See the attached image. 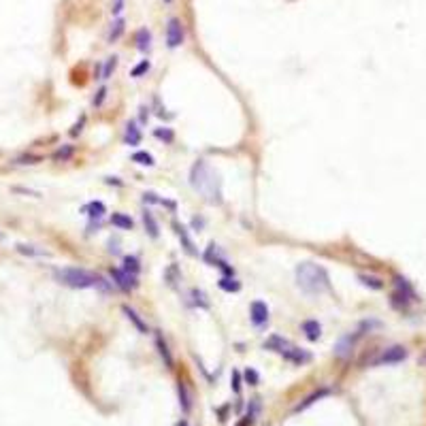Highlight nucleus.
Here are the masks:
<instances>
[{
	"label": "nucleus",
	"instance_id": "nucleus-23",
	"mask_svg": "<svg viewBox=\"0 0 426 426\" xmlns=\"http://www.w3.org/2000/svg\"><path fill=\"white\" fill-rule=\"evenodd\" d=\"M143 224H145L147 233H149L153 239L158 237V224H156V220H153V216H151L149 211H145V213H143Z\"/></svg>",
	"mask_w": 426,
	"mask_h": 426
},
{
	"label": "nucleus",
	"instance_id": "nucleus-28",
	"mask_svg": "<svg viewBox=\"0 0 426 426\" xmlns=\"http://www.w3.org/2000/svg\"><path fill=\"white\" fill-rule=\"evenodd\" d=\"M149 66H151V64H149V60H143V62H141V64H137V66L130 70V77L139 79V77L143 75V73H147V70H149Z\"/></svg>",
	"mask_w": 426,
	"mask_h": 426
},
{
	"label": "nucleus",
	"instance_id": "nucleus-37",
	"mask_svg": "<svg viewBox=\"0 0 426 426\" xmlns=\"http://www.w3.org/2000/svg\"><path fill=\"white\" fill-rule=\"evenodd\" d=\"M179 426H188V424H186V422H181V424H179Z\"/></svg>",
	"mask_w": 426,
	"mask_h": 426
},
{
	"label": "nucleus",
	"instance_id": "nucleus-3",
	"mask_svg": "<svg viewBox=\"0 0 426 426\" xmlns=\"http://www.w3.org/2000/svg\"><path fill=\"white\" fill-rule=\"evenodd\" d=\"M55 279L62 286L75 288V290H85V288H94L101 286V277L92 271H85V268H77V266H64V268H55Z\"/></svg>",
	"mask_w": 426,
	"mask_h": 426
},
{
	"label": "nucleus",
	"instance_id": "nucleus-14",
	"mask_svg": "<svg viewBox=\"0 0 426 426\" xmlns=\"http://www.w3.org/2000/svg\"><path fill=\"white\" fill-rule=\"evenodd\" d=\"M149 47H151V32L147 28H141L137 32V49L145 53V51H149Z\"/></svg>",
	"mask_w": 426,
	"mask_h": 426
},
{
	"label": "nucleus",
	"instance_id": "nucleus-19",
	"mask_svg": "<svg viewBox=\"0 0 426 426\" xmlns=\"http://www.w3.org/2000/svg\"><path fill=\"white\" fill-rule=\"evenodd\" d=\"M394 283H396V290H399V292L407 294V296L411 298V301H418V296H416L414 288H411V283H409L407 279H403V277H396V279H394Z\"/></svg>",
	"mask_w": 426,
	"mask_h": 426
},
{
	"label": "nucleus",
	"instance_id": "nucleus-32",
	"mask_svg": "<svg viewBox=\"0 0 426 426\" xmlns=\"http://www.w3.org/2000/svg\"><path fill=\"white\" fill-rule=\"evenodd\" d=\"M245 379H247L249 386H256V383H258V373H256L254 369H247V371H245Z\"/></svg>",
	"mask_w": 426,
	"mask_h": 426
},
{
	"label": "nucleus",
	"instance_id": "nucleus-9",
	"mask_svg": "<svg viewBox=\"0 0 426 426\" xmlns=\"http://www.w3.org/2000/svg\"><path fill=\"white\" fill-rule=\"evenodd\" d=\"M156 347H158V354H160V358L164 360V364H166V369H170L173 366V356H170V350H168V345H166V341H164V337H162V333L158 331L156 333Z\"/></svg>",
	"mask_w": 426,
	"mask_h": 426
},
{
	"label": "nucleus",
	"instance_id": "nucleus-36",
	"mask_svg": "<svg viewBox=\"0 0 426 426\" xmlns=\"http://www.w3.org/2000/svg\"><path fill=\"white\" fill-rule=\"evenodd\" d=\"M122 7H124V0H115V5H113L111 13H113V15H118V13L122 11Z\"/></svg>",
	"mask_w": 426,
	"mask_h": 426
},
{
	"label": "nucleus",
	"instance_id": "nucleus-38",
	"mask_svg": "<svg viewBox=\"0 0 426 426\" xmlns=\"http://www.w3.org/2000/svg\"><path fill=\"white\" fill-rule=\"evenodd\" d=\"M164 3H170V0H164Z\"/></svg>",
	"mask_w": 426,
	"mask_h": 426
},
{
	"label": "nucleus",
	"instance_id": "nucleus-27",
	"mask_svg": "<svg viewBox=\"0 0 426 426\" xmlns=\"http://www.w3.org/2000/svg\"><path fill=\"white\" fill-rule=\"evenodd\" d=\"M115 68H118V58H115V55H113V58H107V62H105V66H103V77H101V79H109Z\"/></svg>",
	"mask_w": 426,
	"mask_h": 426
},
{
	"label": "nucleus",
	"instance_id": "nucleus-7",
	"mask_svg": "<svg viewBox=\"0 0 426 426\" xmlns=\"http://www.w3.org/2000/svg\"><path fill=\"white\" fill-rule=\"evenodd\" d=\"M111 277L113 281H115V286H120L124 292H130L139 286V281H137V275H130V273H126L122 271V268H113L111 271Z\"/></svg>",
	"mask_w": 426,
	"mask_h": 426
},
{
	"label": "nucleus",
	"instance_id": "nucleus-25",
	"mask_svg": "<svg viewBox=\"0 0 426 426\" xmlns=\"http://www.w3.org/2000/svg\"><path fill=\"white\" fill-rule=\"evenodd\" d=\"M132 162L143 164V166H153V164H156V162H153V156L147 153V151H137V153L132 156Z\"/></svg>",
	"mask_w": 426,
	"mask_h": 426
},
{
	"label": "nucleus",
	"instance_id": "nucleus-10",
	"mask_svg": "<svg viewBox=\"0 0 426 426\" xmlns=\"http://www.w3.org/2000/svg\"><path fill=\"white\" fill-rule=\"evenodd\" d=\"M124 143H126V145H130V147H134V145H139V143H141V130L137 128V124H134V122H128V124H126Z\"/></svg>",
	"mask_w": 426,
	"mask_h": 426
},
{
	"label": "nucleus",
	"instance_id": "nucleus-12",
	"mask_svg": "<svg viewBox=\"0 0 426 426\" xmlns=\"http://www.w3.org/2000/svg\"><path fill=\"white\" fill-rule=\"evenodd\" d=\"M354 339L356 337H352V335H347V337H343L337 343V347H335V354L339 358H345V356H350V352H352V347H354Z\"/></svg>",
	"mask_w": 426,
	"mask_h": 426
},
{
	"label": "nucleus",
	"instance_id": "nucleus-2",
	"mask_svg": "<svg viewBox=\"0 0 426 426\" xmlns=\"http://www.w3.org/2000/svg\"><path fill=\"white\" fill-rule=\"evenodd\" d=\"M296 283L307 294H322L331 288L328 273L314 262H303L296 266Z\"/></svg>",
	"mask_w": 426,
	"mask_h": 426
},
{
	"label": "nucleus",
	"instance_id": "nucleus-21",
	"mask_svg": "<svg viewBox=\"0 0 426 426\" xmlns=\"http://www.w3.org/2000/svg\"><path fill=\"white\" fill-rule=\"evenodd\" d=\"M85 211H88V216H90V218H101L103 213L107 211V207H105V203H101V201H92L88 207H85Z\"/></svg>",
	"mask_w": 426,
	"mask_h": 426
},
{
	"label": "nucleus",
	"instance_id": "nucleus-24",
	"mask_svg": "<svg viewBox=\"0 0 426 426\" xmlns=\"http://www.w3.org/2000/svg\"><path fill=\"white\" fill-rule=\"evenodd\" d=\"M218 286L224 290V292H239V288H241V283L237 281V279H230V277H222L220 279V283Z\"/></svg>",
	"mask_w": 426,
	"mask_h": 426
},
{
	"label": "nucleus",
	"instance_id": "nucleus-4",
	"mask_svg": "<svg viewBox=\"0 0 426 426\" xmlns=\"http://www.w3.org/2000/svg\"><path fill=\"white\" fill-rule=\"evenodd\" d=\"M264 347H266V350H271V352H275V354H279V356H283L286 360H290V362H294V364H305V362L311 360V354L303 352L301 347H296L294 343H290L288 339H283V337H279V335H273V337L264 343Z\"/></svg>",
	"mask_w": 426,
	"mask_h": 426
},
{
	"label": "nucleus",
	"instance_id": "nucleus-20",
	"mask_svg": "<svg viewBox=\"0 0 426 426\" xmlns=\"http://www.w3.org/2000/svg\"><path fill=\"white\" fill-rule=\"evenodd\" d=\"M124 26H126V22L124 20H115L111 24V30H109V36H107V41L109 43H115L122 34H124Z\"/></svg>",
	"mask_w": 426,
	"mask_h": 426
},
{
	"label": "nucleus",
	"instance_id": "nucleus-15",
	"mask_svg": "<svg viewBox=\"0 0 426 426\" xmlns=\"http://www.w3.org/2000/svg\"><path fill=\"white\" fill-rule=\"evenodd\" d=\"M122 311H124V314H126V318H128V320H130V322H132V324L137 326V328H139V333H143V335L147 333V326H145V322H143V320H141V318H139V314H137V311H134V309H130V307H128V305H124V307H122Z\"/></svg>",
	"mask_w": 426,
	"mask_h": 426
},
{
	"label": "nucleus",
	"instance_id": "nucleus-35",
	"mask_svg": "<svg viewBox=\"0 0 426 426\" xmlns=\"http://www.w3.org/2000/svg\"><path fill=\"white\" fill-rule=\"evenodd\" d=\"M192 296L196 298V305H201V307H207V301H205V294L201 290H192Z\"/></svg>",
	"mask_w": 426,
	"mask_h": 426
},
{
	"label": "nucleus",
	"instance_id": "nucleus-33",
	"mask_svg": "<svg viewBox=\"0 0 426 426\" xmlns=\"http://www.w3.org/2000/svg\"><path fill=\"white\" fill-rule=\"evenodd\" d=\"M105 96H107V88H101V90L96 92V96H94V105H96V107H101L103 101H105Z\"/></svg>",
	"mask_w": 426,
	"mask_h": 426
},
{
	"label": "nucleus",
	"instance_id": "nucleus-30",
	"mask_svg": "<svg viewBox=\"0 0 426 426\" xmlns=\"http://www.w3.org/2000/svg\"><path fill=\"white\" fill-rule=\"evenodd\" d=\"M153 134L158 137V139H162V141H166V143H170V141H173V132H170L168 128H164V130H160V128H158V130H156Z\"/></svg>",
	"mask_w": 426,
	"mask_h": 426
},
{
	"label": "nucleus",
	"instance_id": "nucleus-29",
	"mask_svg": "<svg viewBox=\"0 0 426 426\" xmlns=\"http://www.w3.org/2000/svg\"><path fill=\"white\" fill-rule=\"evenodd\" d=\"M70 153H73V147L66 145V147H62V149L55 151V153H53V158H55V160H66V158H70Z\"/></svg>",
	"mask_w": 426,
	"mask_h": 426
},
{
	"label": "nucleus",
	"instance_id": "nucleus-34",
	"mask_svg": "<svg viewBox=\"0 0 426 426\" xmlns=\"http://www.w3.org/2000/svg\"><path fill=\"white\" fill-rule=\"evenodd\" d=\"M233 390L239 394L241 392V373L239 371H233Z\"/></svg>",
	"mask_w": 426,
	"mask_h": 426
},
{
	"label": "nucleus",
	"instance_id": "nucleus-11",
	"mask_svg": "<svg viewBox=\"0 0 426 426\" xmlns=\"http://www.w3.org/2000/svg\"><path fill=\"white\" fill-rule=\"evenodd\" d=\"M303 333L309 341H318L320 335H322V326H320L318 320H305L303 322Z\"/></svg>",
	"mask_w": 426,
	"mask_h": 426
},
{
	"label": "nucleus",
	"instance_id": "nucleus-26",
	"mask_svg": "<svg viewBox=\"0 0 426 426\" xmlns=\"http://www.w3.org/2000/svg\"><path fill=\"white\" fill-rule=\"evenodd\" d=\"M358 279L364 283V286L373 288V290H381L383 288V281L379 277H373V275H358Z\"/></svg>",
	"mask_w": 426,
	"mask_h": 426
},
{
	"label": "nucleus",
	"instance_id": "nucleus-17",
	"mask_svg": "<svg viewBox=\"0 0 426 426\" xmlns=\"http://www.w3.org/2000/svg\"><path fill=\"white\" fill-rule=\"evenodd\" d=\"M177 392H179V405H181V409H183V414H190L192 405H190V394H188V388H186V383H181V381H179V386H177Z\"/></svg>",
	"mask_w": 426,
	"mask_h": 426
},
{
	"label": "nucleus",
	"instance_id": "nucleus-8",
	"mask_svg": "<svg viewBox=\"0 0 426 426\" xmlns=\"http://www.w3.org/2000/svg\"><path fill=\"white\" fill-rule=\"evenodd\" d=\"M249 318L256 326H264L268 322V307L262 301H254L249 307Z\"/></svg>",
	"mask_w": 426,
	"mask_h": 426
},
{
	"label": "nucleus",
	"instance_id": "nucleus-31",
	"mask_svg": "<svg viewBox=\"0 0 426 426\" xmlns=\"http://www.w3.org/2000/svg\"><path fill=\"white\" fill-rule=\"evenodd\" d=\"M17 251L20 254H28V256H38V254H43L41 249H34L32 245H17Z\"/></svg>",
	"mask_w": 426,
	"mask_h": 426
},
{
	"label": "nucleus",
	"instance_id": "nucleus-16",
	"mask_svg": "<svg viewBox=\"0 0 426 426\" xmlns=\"http://www.w3.org/2000/svg\"><path fill=\"white\" fill-rule=\"evenodd\" d=\"M175 230H177V237H179V241L183 243V247H186V251H188L190 256H196V249H194L192 239L188 237V230L183 228V226H179V224H175Z\"/></svg>",
	"mask_w": 426,
	"mask_h": 426
},
{
	"label": "nucleus",
	"instance_id": "nucleus-13",
	"mask_svg": "<svg viewBox=\"0 0 426 426\" xmlns=\"http://www.w3.org/2000/svg\"><path fill=\"white\" fill-rule=\"evenodd\" d=\"M111 224L118 226L120 230H132V226H134L132 218H128L126 213H113V216H111Z\"/></svg>",
	"mask_w": 426,
	"mask_h": 426
},
{
	"label": "nucleus",
	"instance_id": "nucleus-1",
	"mask_svg": "<svg viewBox=\"0 0 426 426\" xmlns=\"http://www.w3.org/2000/svg\"><path fill=\"white\" fill-rule=\"evenodd\" d=\"M190 183L192 188L205 196L207 203H222V181L220 175L213 170L205 160H198L190 170Z\"/></svg>",
	"mask_w": 426,
	"mask_h": 426
},
{
	"label": "nucleus",
	"instance_id": "nucleus-18",
	"mask_svg": "<svg viewBox=\"0 0 426 426\" xmlns=\"http://www.w3.org/2000/svg\"><path fill=\"white\" fill-rule=\"evenodd\" d=\"M326 394H328V390H324V388H322V390H318V392H314V394H309L303 403H298V405L294 407V411H303V409H307L309 405H314L316 401H320L322 396H326Z\"/></svg>",
	"mask_w": 426,
	"mask_h": 426
},
{
	"label": "nucleus",
	"instance_id": "nucleus-6",
	"mask_svg": "<svg viewBox=\"0 0 426 426\" xmlns=\"http://www.w3.org/2000/svg\"><path fill=\"white\" fill-rule=\"evenodd\" d=\"M407 358V350L403 345H392L388 350L381 352V356L375 358L373 364H396V362H403Z\"/></svg>",
	"mask_w": 426,
	"mask_h": 426
},
{
	"label": "nucleus",
	"instance_id": "nucleus-5",
	"mask_svg": "<svg viewBox=\"0 0 426 426\" xmlns=\"http://www.w3.org/2000/svg\"><path fill=\"white\" fill-rule=\"evenodd\" d=\"M181 43H183V24L177 17H170L168 26H166V45L170 49H175Z\"/></svg>",
	"mask_w": 426,
	"mask_h": 426
},
{
	"label": "nucleus",
	"instance_id": "nucleus-22",
	"mask_svg": "<svg viewBox=\"0 0 426 426\" xmlns=\"http://www.w3.org/2000/svg\"><path fill=\"white\" fill-rule=\"evenodd\" d=\"M124 271L130 273V275H137L141 271V264H139V260L134 258V256H126L124 258Z\"/></svg>",
	"mask_w": 426,
	"mask_h": 426
}]
</instances>
